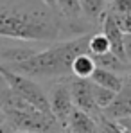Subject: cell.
Segmentation results:
<instances>
[{
	"label": "cell",
	"instance_id": "cell-1",
	"mask_svg": "<svg viewBox=\"0 0 131 133\" xmlns=\"http://www.w3.org/2000/svg\"><path fill=\"white\" fill-rule=\"evenodd\" d=\"M0 38L56 43L72 40L61 15L43 0H0Z\"/></svg>",
	"mask_w": 131,
	"mask_h": 133
},
{
	"label": "cell",
	"instance_id": "cell-2",
	"mask_svg": "<svg viewBox=\"0 0 131 133\" xmlns=\"http://www.w3.org/2000/svg\"><path fill=\"white\" fill-rule=\"evenodd\" d=\"M92 34L77 36L72 40L56 42L47 49L34 52L31 58L20 63L4 65L5 68L22 74L31 79H45V81H56L72 76V63L77 56L88 54V40Z\"/></svg>",
	"mask_w": 131,
	"mask_h": 133
},
{
	"label": "cell",
	"instance_id": "cell-3",
	"mask_svg": "<svg viewBox=\"0 0 131 133\" xmlns=\"http://www.w3.org/2000/svg\"><path fill=\"white\" fill-rule=\"evenodd\" d=\"M5 122L13 128V131L22 133H65L59 122L50 115L36 108H27L20 111L4 113Z\"/></svg>",
	"mask_w": 131,
	"mask_h": 133
},
{
	"label": "cell",
	"instance_id": "cell-4",
	"mask_svg": "<svg viewBox=\"0 0 131 133\" xmlns=\"http://www.w3.org/2000/svg\"><path fill=\"white\" fill-rule=\"evenodd\" d=\"M0 76L4 77L5 85L13 90L16 95H20L23 101H27L31 106H34L36 110H40V111L50 113L49 99H47V90L38 81H34L31 77H25L22 74H16V72L5 68L4 65H0Z\"/></svg>",
	"mask_w": 131,
	"mask_h": 133
},
{
	"label": "cell",
	"instance_id": "cell-5",
	"mask_svg": "<svg viewBox=\"0 0 131 133\" xmlns=\"http://www.w3.org/2000/svg\"><path fill=\"white\" fill-rule=\"evenodd\" d=\"M47 99H49V108H50L52 117L59 122V126H61L63 131H65L68 117H70V113L74 110L68 77L52 81L50 87H49V90H47Z\"/></svg>",
	"mask_w": 131,
	"mask_h": 133
},
{
	"label": "cell",
	"instance_id": "cell-6",
	"mask_svg": "<svg viewBox=\"0 0 131 133\" xmlns=\"http://www.w3.org/2000/svg\"><path fill=\"white\" fill-rule=\"evenodd\" d=\"M68 85H70V94H72L74 108H77V110L92 115L93 119H99L102 115V111L97 108V104L93 101L90 79H77V77L70 76L68 77Z\"/></svg>",
	"mask_w": 131,
	"mask_h": 133
},
{
	"label": "cell",
	"instance_id": "cell-7",
	"mask_svg": "<svg viewBox=\"0 0 131 133\" xmlns=\"http://www.w3.org/2000/svg\"><path fill=\"white\" fill-rule=\"evenodd\" d=\"M102 115L109 119V121H124V119H131V87L124 83L122 90L115 95L113 103L109 104L106 110H102Z\"/></svg>",
	"mask_w": 131,
	"mask_h": 133
},
{
	"label": "cell",
	"instance_id": "cell-8",
	"mask_svg": "<svg viewBox=\"0 0 131 133\" xmlns=\"http://www.w3.org/2000/svg\"><path fill=\"white\" fill-rule=\"evenodd\" d=\"M101 32L108 40L109 52H113L117 58H120L122 61H126V54H124V34L120 32V29L117 27V23L113 22V18L109 15H106V13H104V16L101 20Z\"/></svg>",
	"mask_w": 131,
	"mask_h": 133
},
{
	"label": "cell",
	"instance_id": "cell-9",
	"mask_svg": "<svg viewBox=\"0 0 131 133\" xmlns=\"http://www.w3.org/2000/svg\"><path fill=\"white\" fill-rule=\"evenodd\" d=\"M65 133H97V119L74 108L68 117Z\"/></svg>",
	"mask_w": 131,
	"mask_h": 133
},
{
	"label": "cell",
	"instance_id": "cell-10",
	"mask_svg": "<svg viewBox=\"0 0 131 133\" xmlns=\"http://www.w3.org/2000/svg\"><path fill=\"white\" fill-rule=\"evenodd\" d=\"M90 81L92 83H95V85H99V87H102V88H108L111 92H115V94H119L122 87H124V83H126V77H122V76H119V74H115V72H109V70H104V68H95L93 70V74H92V77H90Z\"/></svg>",
	"mask_w": 131,
	"mask_h": 133
},
{
	"label": "cell",
	"instance_id": "cell-11",
	"mask_svg": "<svg viewBox=\"0 0 131 133\" xmlns=\"http://www.w3.org/2000/svg\"><path fill=\"white\" fill-rule=\"evenodd\" d=\"M93 61H95V65L99 66V68H104V70H109V72H115V74H119V76H128L131 72V66L126 63V61H122L120 58H117L113 52H106V54H102V56H99V58H93Z\"/></svg>",
	"mask_w": 131,
	"mask_h": 133
},
{
	"label": "cell",
	"instance_id": "cell-12",
	"mask_svg": "<svg viewBox=\"0 0 131 133\" xmlns=\"http://www.w3.org/2000/svg\"><path fill=\"white\" fill-rule=\"evenodd\" d=\"M79 5H81L83 16L95 23H101L106 13V7H108L106 0H79Z\"/></svg>",
	"mask_w": 131,
	"mask_h": 133
},
{
	"label": "cell",
	"instance_id": "cell-13",
	"mask_svg": "<svg viewBox=\"0 0 131 133\" xmlns=\"http://www.w3.org/2000/svg\"><path fill=\"white\" fill-rule=\"evenodd\" d=\"M95 68H97V65H95L93 58L90 54H81L72 63V76L77 79H90Z\"/></svg>",
	"mask_w": 131,
	"mask_h": 133
},
{
	"label": "cell",
	"instance_id": "cell-14",
	"mask_svg": "<svg viewBox=\"0 0 131 133\" xmlns=\"http://www.w3.org/2000/svg\"><path fill=\"white\" fill-rule=\"evenodd\" d=\"M109 52V43L102 32H93L88 40V54L92 58H99L102 54Z\"/></svg>",
	"mask_w": 131,
	"mask_h": 133
},
{
	"label": "cell",
	"instance_id": "cell-15",
	"mask_svg": "<svg viewBox=\"0 0 131 133\" xmlns=\"http://www.w3.org/2000/svg\"><path fill=\"white\" fill-rule=\"evenodd\" d=\"M90 83H92V81H90ZM92 95H93V101H95L97 108L102 111L113 103V99H115L117 94L111 92V90H108V88H102V87H99V85H95V83H92Z\"/></svg>",
	"mask_w": 131,
	"mask_h": 133
},
{
	"label": "cell",
	"instance_id": "cell-16",
	"mask_svg": "<svg viewBox=\"0 0 131 133\" xmlns=\"http://www.w3.org/2000/svg\"><path fill=\"white\" fill-rule=\"evenodd\" d=\"M97 133H129L128 130H124L119 122L109 121L104 115H101L97 119Z\"/></svg>",
	"mask_w": 131,
	"mask_h": 133
},
{
	"label": "cell",
	"instance_id": "cell-17",
	"mask_svg": "<svg viewBox=\"0 0 131 133\" xmlns=\"http://www.w3.org/2000/svg\"><path fill=\"white\" fill-rule=\"evenodd\" d=\"M106 13L113 16H126L131 15V0H113L106 7Z\"/></svg>",
	"mask_w": 131,
	"mask_h": 133
},
{
	"label": "cell",
	"instance_id": "cell-18",
	"mask_svg": "<svg viewBox=\"0 0 131 133\" xmlns=\"http://www.w3.org/2000/svg\"><path fill=\"white\" fill-rule=\"evenodd\" d=\"M109 16L113 18V22L117 23V27L120 29V32L124 36L126 34H131V15H126V16H113V15H109Z\"/></svg>",
	"mask_w": 131,
	"mask_h": 133
},
{
	"label": "cell",
	"instance_id": "cell-19",
	"mask_svg": "<svg viewBox=\"0 0 131 133\" xmlns=\"http://www.w3.org/2000/svg\"><path fill=\"white\" fill-rule=\"evenodd\" d=\"M124 54H126V61L131 66V34L124 36Z\"/></svg>",
	"mask_w": 131,
	"mask_h": 133
},
{
	"label": "cell",
	"instance_id": "cell-20",
	"mask_svg": "<svg viewBox=\"0 0 131 133\" xmlns=\"http://www.w3.org/2000/svg\"><path fill=\"white\" fill-rule=\"evenodd\" d=\"M119 124L124 128V130H128L131 133V119H124V121H119Z\"/></svg>",
	"mask_w": 131,
	"mask_h": 133
},
{
	"label": "cell",
	"instance_id": "cell-21",
	"mask_svg": "<svg viewBox=\"0 0 131 133\" xmlns=\"http://www.w3.org/2000/svg\"><path fill=\"white\" fill-rule=\"evenodd\" d=\"M0 133H15V131H13V128H11L7 122H4V124L0 126Z\"/></svg>",
	"mask_w": 131,
	"mask_h": 133
},
{
	"label": "cell",
	"instance_id": "cell-22",
	"mask_svg": "<svg viewBox=\"0 0 131 133\" xmlns=\"http://www.w3.org/2000/svg\"><path fill=\"white\" fill-rule=\"evenodd\" d=\"M45 4H47V5H49V7H52V9H56V0H43ZM56 11H58V9H56Z\"/></svg>",
	"mask_w": 131,
	"mask_h": 133
},
{
	"label": "cell",
	"instance_id": "cell-23",
	"mask_svg": "<svg viewBox=\"0 0 131 133\" xmlns=\"http://www.w3.org/2000/svg\"><path fill=\"white\" fill-rule=\"evenodd\" d=\"M126 85H129V87H131V72L126 76Z\"/></svg>",
	"mask_w": 131,
	"mask_h": 133
},
{
	"label": "cell",
	"instance_id": "cell-24",
	"mask_svg": "<svg viewBox=\"0 0 131 133\" xmlns=\"http://www.w3.org/2000/svg\"><path fill=\"white\" fill-rule=\"evenodd\" d=\"M4 122H5V117H4V113H2V111H0V126H2V124H4Z\"/></svg>",
	"mask_w": 131,
	"mask_h": 133
},
{
	"label": "cell",
	"instance_id": "cell-25",
	"mask_svg": "<svg viewBox=\"0 0 131 133\" xmlns=\"http://www.w3.org/2000/svg\"><path fill=\"white\" fill-rule=\"evenodd\" d=\"M4 85H5V81H4V77L0 76V87H4Z\"/></svg>",
	"mask_w": 131,
	"mask_h": 133
},
{
	"label": "cell",
	"instance_id": "cell-26",
	"mask_svg": "<svg viewBox=\"0 0 131 133\" xmlns=\"http://www.w3.org/2000/svg\"><path fill=\"white\" fill-rule=\"evenodd\" d=\"M109 2H113V0H106V4H109Z\"/></svg>",
	"mask_w": 131,
	"mask_h": 133
},
{
	"label": "cell",
	"instance_id": "cell-27",
	"mask_svg": "<svg viewBox=\"0 0 131 133\" xmlns=\"http://www.w3.org/2000/svg\"><path fill=\"white\" fill-rule=\"evenodd\" d=\"M2 45H4V43H2V40H0V47H2Z\"/></svg>",
	"mask_w": 131,
	"mask_h": 133
}]
</instances>
